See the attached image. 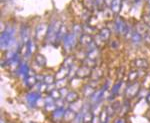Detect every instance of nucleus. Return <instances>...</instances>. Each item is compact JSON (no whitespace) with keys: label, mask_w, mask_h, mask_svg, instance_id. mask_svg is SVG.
I'll list each match as a JSON object with an SVG mask.
<instances>
[{"label":"nucleus","mask_w":150,"mask_h":123,"mask_svg":"<svg viewBox=\"0 0 150 123\" xmlns=\"http://www.w3.org/2000/svg\"><path fill=\"white\" fill-rule=\"evenodd\" d=\"M62 65H64V66H66V67H69V68H71L72 65H73V57H72V56L66 57Z\"/></svg>","instance_id":"4c0bfd02"},{"label":"nucleus","mask_w":150,"mask_h":123,"mask_svg":"<svg viewBox=\"0 0 150 123\" xmlns=\"http://www.w3.org/2000/svg\"><path fill=\"white\" fill-rule=\"evenodd\" d=\"M146 101H147V103L148 104H150V92L147 94V96H146Z\"/></svg>","instance_id":"de8ad7c7"},{"label":"nucleus","mask_w":150,"mask_h":123,"mask_svg":"<svg viewBox=\"0 0 150 123\" xmlns=\"http://www.w3.org/2000/svg\"><path fill=\"white\" fill-rule=\"evenodd\" d=\"M93 119L94 116L90 111H86L81 115V121L83 123H92Z\"/></svg>","instance_id":"2eb2a0df"},{"label":"nucleus","mask_w":150,"mask_h":123,"mask_svg":"<svg viewBox=\"0 0 150 123\" xmlns=\"http://www.w3.org/2000/svg\"><path fill=\"white\" fill-rule=\"evenodd\" d=\"M14 29L11 26H8L2 31L1 38H0V44H1L2 50H7L12 46L14 41Z\"/></svg>","instance_id":"f257e3e1"},{"label":"nucleus","mask_w":150,"mask_h":123,"mask_svg":"<svg viewBox=\"0 0 150 123\" xmlns=\"http://www.w3.org/2000/svg\"><path fill=\"white\" fill-rule=\"evenodd\" d=\"M66 35H67V33H66V26L61 25V27H60V29H59V32H58V35H57L56 42H59L60 40H63L64 37Z\"/></svg>","instance_id":"393cba45"},{"label":"nucleus","mask_w":150,"mask_h":123,"mask_svg":"<svg viewBox=\"0 0 150 123\" xmlns=\"http://www.w3.org/2000/svg\"><path fill=\"white\" fill-rule=\"evenodd\" d=\"M25 83H26V85L29 86V87H32V86H34L36 83H38L37 77H36V75L27 76L25 78Z\"/></svg>","instance_id":"6ab92c4d"},{"label":"nucleus","mask_w":150,"mask_h":123,"mask_svg":"<svg viewBox=\"0 0 150 123\" xmlns=\"http://www.w3.org/2000/svg\"><path fill=\"white\" fill-rule=\"evenodd\" d=\"M49 95L51 96V97L54 100H58V99H60V98L62 97V96H61V92H60V90H59V89H57V88L53 89L51 92H50Z\"/></svg>","instance_id":"7c9ffc66"},{"label":"nucleus","mask_w":150,"mask_h":123,"mask_svg":"<svg viewBox=\"0 0 150 123\" xmlns=\"http://www.w3.org/2000/svg\"><path fill=\"white\" fill-rule=\"evenodd\" d=\"M69 74H70L69 67H66V66H64V65H62L59 70L57 71V73L55 74V78H56V80L65 79V78H67V76H69Z\"/></svg>","instance_id":"6e6552de"},{"label":"nucleus","mask_w":150,"mask_h":123,"mask_svg":"<svg viewBox=\"0 0 150 123\" xmlns=\"http://www.w3.org/2000/svg\"><path fill=\"white\" fill-rule=\"evenodd\" d=\"M1 123H6V122H5V120H4V119H2L1 120Z\"/></svg>","instance_id":"09e8293b"},{"label":"nucleus","mask_w":150,"mask_h":123,"mask_svg":"<svg viewBox=\"0 0 150 123\" xmlns=\"http://www.w3.org/2000/svg\"><path fill=\"white\" fill-rule=\"evenodd\" d=\"M44 82L45 84H47V85H50V84H54L55 82H56V78H55V76L53 75H45L44 76Z\"/></svg>","instance_id":"473e14b6"},{"label":"nucleus","mask_w":150,"mask_h":123,"mask_svg":"<svg viewBox=\"0 0 150 123\" xmlns=\"http://www.w3.org/2000/svg\"><path fill=\"white\" fill-rule=\"evenodd\" d=\"M134 65L137 68L143 69V68H147V67H148V62H147L146 59L138 58V59L134 60Z\"/></svg>","instance_id":"f3484780"},{"label":"nucleus","mask_w":150,"mask_h":123,"mask_svg":"<svg viewBox=\"0 0 150 123\" xmlns=\"http://www.w3.org/2000/svg\"><path fill=\"white\" fill-rule=\"evenodd\" d=\"M148 5H149V7H150V0H148Z\"/></svg>","instance_id":"8fccbe9b"},{"label":"nucleus","mask_w":150,"mask_h":123,"mask_svg":"<svg viewBox=\"0 0 150 123\" xmlns=\"http://www.w3.org/2000/svg\"><path fill=\"white\" fill-rule=\"evenodd\" d=\"M139 89H140V84L137 83V82H133L131 85H129L126 88V91H125L126 97L128 99H131V98L135 97L139 93Z\"/></svg>","instance_id":"20e7f679"},{"label":"nucleus","mask_w":150,"mask_h":123,"mask_svg":"<svg viewBox=\"0 0 150 123\" xmlns=\"http://www.w3.org/2000/svg\"><path fill=\"white\" fill-rule=\"evenodd\" d=\"M105 90H106V87H103L102 89H100L99 91H97V92L94 93L93 96H92V101H93V102H98V101L103 97V93H104V91H105Z\"/></svg>","instance_id":"5701e85b"},{"label":"nucleus","mask_w":150,"mask_h":123,"mask_svg":"<svg viewBox=\"0 0 150 123\" xmlns=\"http://www.w3.org/2000/svg\"><path fill=\"white\" fill-rule=\"evenodd\" d=\"M91 71H92V69L85 66V65H83V66L78 67V68H77L75 76H76L77 78H79V79L87 78V77H90Z\"/></svg>","instance_id":"39448f33"},{"label":"nucleus","mask_w":150,"mask_h":123,"mask_svg":"<svg viewBox=\"0 0 150 123\" xmlns=\"http://www.w3.org/2000/svg\"><path fill=\"white\" fill-rule=\"evenodd\" d=\"M29 70H30V68L28 67V65L26 64L25 62H22V63L19 64V66L17 68V73H18V75H20L21 77H23V78H26L29 74Z\"/></svg>","instance_id":"1a4fd4ad"},{"label":"nucleus","mask_w":150,"mask_h":123,"mask_svg":"<svg viewBox=\"0 0 150 123\" xmlns=\"http://www.w3.org/2000/svg\"><path fill=\"white\" fill-rule=\"evenodd\" d=\"M72 32H73L77 37H78V36L80 37V36L82 35L81 33L83 32V27H82L80 24H75V25L73 26V31H72Z\"/></svg>","instance_id":"c756f323"},{"label":"nucleus","mask_w":150,"mask_h":123,"mask_svg":"<svg viewBox=\"0 0 150 123\" xmlns=\"http://www.w3.org/2000/svg\"><path fill=\"white\" fill-rule=\"evenodd\" d=\"M57 109V105L54 102H50V103H45V110L48 112H53Z\"/></svg>","instance_id":"2f4dec72"},{"label":"nucleus","mask_w":150,"mask_h":123,"mask_svg":"<svg viewBox=\"0 0 150 123\" xmlns=\"http://www.w3.org/2000/svg\"><path fill=\"white\" fill-rule=\"evenodd\" d=\"M144 40L146 41V42L150 43V32H147L146 34L144 35Z\"/></svg>","instance_id":"c03bdc74"},{"label":"nucleus","mask_w":150,"mask_h":123,"mask_svg":"<svg viewBox=\"0 0 150 123\" xmlns=\"http://www.w3.org/2000/svg\"><path fill=\"white\" fill-rule=\"evenodd\" d=\"M115 29L118 33H120V34H124V35L126 34L127 27H126V24H125V22L123 21L122 18L118 17L115 20Z\"/></svg>","instance_id":"0eeeda50"},{"label":"nucleus","mask_w":150,"mask_h":123,"mask_svg":"<svg viewBox=\"0 0 150 123\" xmlns=\"http://www.w3.org/2000/svg\"><path fill=\"white\" fill-rule=\"evenodd\" d=\"M83 65H85V66L92 69V68H95L96 67V61L94 59H91V58H89V57H86V58L83 60Z\"/></svg>","instance_id":"a878e982"},{"label":"nucleus","mask_w":150,"mask_h":123,"mask_svg":"<svg viewBox=\"0 0 150 123\" xmlns=\"http://www.w3.org/2000/svg\"><path fill=\"white\" fill-rule=\"evenodd\" d=\"M82 107H83V105H82L81 102H79L78 100L76 101V102L72 103L71 104V107H70V109H72L73 111H75L76 113H78L80 110H82Z\"/></svg>","instance_id":"c85d7f7f"},{"label":"nucleus","mask_w":150,"mask_h":123,"mask_svg":"<svg viewBox=\"0 0 150 123\" xmlns=\"http://www.w3.org/2000/svg\"><path fill=\"white\" fill-rule=\"evenodd\" d=\"M120 8H121V0H113L112 5H111V9L114 13H119Z\"/></svg>","instance_id":"b1692460"},{"label":"nucleus","mask_w":150,"mask_h":123,"mask_svg":"<svg viewBox=\"0 0 150 123\" xmlns=\"http://www.w3.org/2000/svg\"><path fill=\"white\" fill-rule=\"evenodd\" d=\"M35 63L39 65L40 67H43V66H45V65H46L47 60H46V58H45L44 55L36 54L35 55Z\"/></svg>","instance_id":"a211bd4d"},{"label":"nucleus","mask_w":150,"mask_h":123,"mask_svg":"<svg viewBox=\"0 0 150 123\" xmlns=\"http://www.w3.org/2000/svg\"><path fill=\"white\" fill-rule=\"evenodd\" d=\"M98 35L100 36L101 39L105 42V41L109 40L110 36H111V31L108 29V28H102V29L100 30V32H99Z\"/></svg>","instance_id":"dca6fc26"},{"label":"nucleus","mask_w":150,"mask_h":123,"mask_svg":"<svg viewBox=\"0 0 150 123\" xmlns=\"http://www.w3.org/2000/svg\"><path fill=\"white\" fill-rule=\"evenodd\" d=\"M67 84V79H60V80H56L55 82V86H56L57 89H62V88H65V86H66Z\"/></svg>","instance_id":"72a5a7b5"},{"label":"nucleus","mask_w":150,"mask_h":123,"mask_svg":"<svg viewBox=\"0 0 150 123\" xmlns=\"http://www.w3.org/2000/svg\"><path fill=\"white\" fill-rule=\"evenodd\" d=\"M98 55H99V51H98L97 48H95V49L87 52V57H89V58H91V59H94V60L97 58Z\"/></svg>","instance_id":"e433bc0d"},{"label":"nucleus","mask_w":150,"mask_h":123,"mask_svg":"<svg viewBox=\"0 0 150 123\" xmlns=\"http://www.w3.org/2000/svg\"><path fill=\"white\" fill-rule=\"evenodd\" d=\"M83 93L87 97H92L93 94L95 93V89L91 85H85L83 88Z\"/></svg>","instance_id":"4be33fe9"},{"label":"nucleus","mask_w":150,"mask_h":123,"mask_svg":"<svg viewBox=\"0 0 150 123\" xmlns=\"http://www.w3.org/2000/svg\"><path fill=\"white\" fill-rule=\"evenodd\" d=\"M62 24L60 23V21L58 20H52L51 23L48 26V31H47V41L50 43H56L57 40V35L59 32V29L61 27Z\"/></svg>","instance_id":"f03ea898"},{"label":"nucleus","mask_w":150,"mask_h":123,"mask_svg":"<svg viewBox=\"0 0 150 123\" xmlns=\"http://www.w3.org/2000/svg\"><path fill=\"white\" fill-rule=\"evenodd\" d=\"M114 123H126V121H125L124 118H117L114 121Z\"/></svg>","instance_id":"a18cd8bd"},{"label":"nucleus","mask_w":150,"mask_h":123,"mask_svg":"<svg viewBox=\"0 0 150 123\" xmlns=\"http://www.w3.org/2000/svg\"><path fill=\"white\" fill-rule=\"evenodd\" d=\"M78 99H79L78 93L75 92V91H69L68 94L66 95V97L64 98V101H66V102L69 103V104H72V103L76 102Z\"/></svg>","instance_id":"ddd939ff"},{"label":"nucleus","mask_w":150,"mask_h":123,"mask_svg":"<svg viewBox=\"0 0 150 123\" xmlns=\"http://www.w3.org/2000/svg\"><path fill=\"white\" fill-rule=\"evenodd\" d=\"M76 42H77V36L73 32L67 33V35L65 36L63 39L64 48L66 50H71L76 45Z\"/></svg>","instance_id":"7ed1b4c3"},{"label":"nucleus","mask_w":150,"mask_h":123,"mask_svg":"<svg viewBox=\"0 0 150 123\" xmlns=\"http://www.w3.org/2000/svg\"><path fill=\"white\" fill-rule=\"evenodd\" d=\"M138 1H140V0H138Z\"/></svg>","instance_id":"3c124183"},{"label":"nucleus","mask_w":150,"mask_h":123,"mask_svg":"<svg viewBox=\"0 0 150 123\" xmlns=\"http://www.w3.org/2000/svg\"><path fill=\"white\" fill-rule=\"evenodd\" d=\"M142 20H143L144 25H146L147 27L150 28V13L149 14H144L142 16Z\"/></svg>","instance_id":"ea45409f"},{"label":"nucleus","mask_w":150,"mask_h":123,"mask_svg":"<svg viewBox=\"0 0 150 123\" xmlns=\"http://www.w3.org/2000/svg\"><path fill=\"white\" fill-rule=\"evenodd\" d=\"M120 85H121V82L120 81L118 82L117 84H115L114 87L112 89V95H115V94L118 92V90H119V88H120Z\"/></svg>","instance_id":"a19ab883"},{"label":"nucleus","mask_w":150,"mask_h":123,"mask_svg":"<svg viewBox=\"0 0 150 123\" xmlns=\"http://www.w3.org/2000/svg\"><path fill=\"white\" fill-rule=\"evenodd\" d=\"M105 110H106V112H107V114L109 117L113 116V114L115 113V108L113 105H108L107 107L105 108Z\"/></svg>","instance_id":"58836bf2"},{"label":"nucleus","mask_w":150,"mask_h":123,"mask_svg":"<svg viewBox=\"0 0 150 123\" xmlns=\"http://www.w3.org/2000/svg\"><path fill=\"white\" fill-rule=\"evenodd\" d=\"M64 111L65 109L63 107H60V108H57L55 111L52 112V118L56 121H59V120L63 119V115H64Z\"/></svg>","instance_id":"4468645a"},{"label":"nucleus","mask_w":150,"mask_h":123,"mask_svg":"<svg viewBox=\"0 0 150 123\" xmlns=\"http://www.w3.org/2000/svg\"><path fill=\"white\" fill-rule=\"evenodd\" d=\"M108 118H109V116H108L106 110L104 109V110L101 111L100 115H99V122H100V123H106V122H107Z\"/></svg>","instance_id":"f704fd0d"},{"label":"nucleus","mask_w":150,"mask_h":123,"mask_svg":"<svg viewBox=\"0 0 150 123\" xmlns=\"http://www.w3.org/2000/svg\"><path fill=\"white\" fill-rule=\"evenodd\" d=\"M55 103H56V105H57V108L63 107V100H62L61 98L58 100H55Z\"/></svg>","instance_id":"37998d69"},{"label":"nucleus","mask_w":150,"mask_h":123,"mask_svg":"<svg viewBox=\"0 0 150 123\" xmlns=\"http://www.w3.org/2000/svg\"><path fill=\"white\" fill-rule=\"evenodd\" d=\"M93 38L92 36L90 34H87V33H84V34H82L80 37H79V42L81 43V45H83V46L87 47L89 44H91V43L93 42Z\"/></svg>","instance_id":"9b49d317"},{"label":"nucleus","mask_w":150,"mask_h":123,"mask_svg":"<svg viewBox=\"0 0 150 123\" xmlns=\"http://www.w3.org/2000/svg\"><path fill=\"white\" fill-rule=\"evenodd\" d=\"M112 2L113 0H104V4H106V5L109 7H111V5H112Z\"/></svg>","instance_id":"49530a36"},{"label":"nucleus","mask_w":150,"mask_h":123,"mask_svg":"<svg viewBox=\"0 0 150 123\" xmlns=\"http://www.w3.org/2000/svg\"><path fill=\"white\" fill-rule=\"evenodd\" d=\"M138 77H139L138 70H131L129 72V74H128V80L130 82H134Z\"/></svg>","instance_id":"cd10ccee"},{"label":"nucleus","mask_w":150,"mask_h":123,"mask_svg":"<svg viewBox=\"0 0 150 123\" xmlns=\"http://www.w3.org/2000/svg\"><path fill=\"white\" fill-rule=\"evenodd\" d=\"M60 92H61V96H62V97L65 98V97H66L67 94H68L69 91L67 90L66 88H62V89H60Z\"/></svg>","instance_id":"79ce46f5"},{"label":"nucleus","mask_w":150,"mask_h":123,"mask_svg":"<svg viewBox=\"0 0 150 123\" xmlns=\"http://www.w3.org/2000/svg\"><path fill=\"white\" fill-rule=\"evenodd\" d=\"M27 46H28V50L30 54H33L36 51V43L33 41L32 39L29 40V42L27 43Z\"/></svg>","instance_id":"c9c22d12"},{"label":"nucleus","mask_w":150,"mask_h":123,"mask_svg":"<svg viewBox=\"0 0 150 123\" xmlns=\"http://www.w3.org/2000/svg\"><path fill=\"white\" fill-rule=\"evenodd\" d=\"M101 76H102V71H101L100 69H98V68L92 69L91 74H90V78L92 79V80H94V81L98 80V79H100Z\"/></svg>","instance_id":"412c9836"},{"label":"nucleus","mask_w":150,"mask_h":123,"mask_svg":"<svg viewBox=\"0 0 150 123\" xmlns=\"http://www.w3.org/2000/svg\"><path fill=\"white\" fill-rule=\"evenodd\" d=\"M21 38H22L23 42L24 43H27L29 42V29L27 26H23L22 29H21Z\"/></svg>","instance_id":"aec40b11"},{"label":"nucleus","mask_w":150,"mask_h":123,"mask_svg":"<svg viewBox=\"0 0 150 123\" xmlns=\"http://www.w3.org/2000/svg\"><path fill=\"white\" fill-rule=\"evenodd\" d=\"M40 99V95L39 93L37 92H31L28 93L27 96H26V101H27V104L30 106V107H33L37 104L38 100Z\"/></svg>","instance_id":"423d86ee"},{"label":"nucleus","mask_w":150,"mask_h":123,"mask_svg":"<svg viewBox=\"0 0 150 123\" xmlns=\"http://www.w3.org/2000/svg\"><path fill=\"white\" fill-rule=\"evenodd\" d=\"M47 31H48V27L45 24H42V25H39L36 29V37L38 39H42V38H46L47 35Z\"/></svg>","instance_id":"9d476101"},{"label":"nucleus","mask_w":150,"mask_h":123,"mask_svg":"<svg viewBox=\"0 0 150 123\" xmlns=\"http://www.w3.org/2000/svg\"><path fill=\"white\" fill-rule=\"evenodd\" d=\"M131 41L134 44H138V43L141 42V40H142V35L141 34H139L137 31H134V32L132 33V36H131Z\"/></svg>","instance_id":"bb28decb"},{"label":"nucleus","mask_w":150,"mask_h":123,"mask_svg":"<svg viewBox=\"0 0 150 123\" xmlns=\"http://www.w3.org/2000/svg\"><path fill=\"white\" fill-rule=\"evenodd\" d=\"M76 116H77L76 112L73 111L72 109H70V108H67L64 111L63 120H65L66 122H70V121H72V120H74L75 118H76Z\"/></svg>","instance_id":"f8f14e48"}]
</instances>
